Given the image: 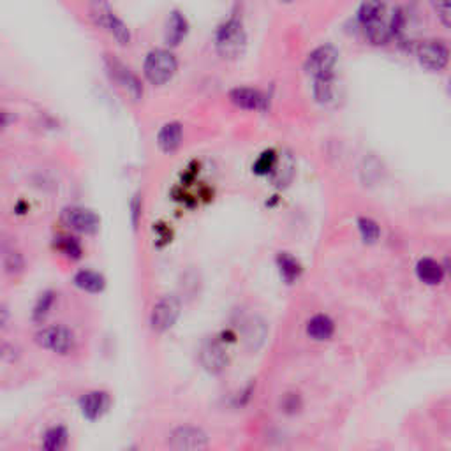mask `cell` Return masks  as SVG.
Wrapping results in <instances>:
<instances>
[{
	"mask_svg": "<svg viewBox=\"0 0 451 451\" xmlns=\"http://www.w3.org/2000/svg\"><path fill=\"white\" fill-rule=\"evenodd\" d=\"M172 451H206L208 437L201 428L180 427L169 437Z\"/></svg>",
	"mask_w": 451,
	"mask_h": 451,
	"instance_id": "obj_10",
	"label": "cell"
},
{
	"mask_svg": "<svg viewBox=\"0 0 451 451\" xmlns=\"http://www.w3.org/2000/svg\"><path fill=\"white\" fill-rule=\"evenodd\" d=\"M247 35L243 24L237 16H230L215 32V48L222 59H238L246 50Z\"/></svg>",
	"mask_w": 451,
	"mask_h": 451,
	"instance_id": "obj_1",
	"label": "cell"
},
{
	"mask_svg": "<svg viewBox=\"0 0 451 451\" xmlns=\"http://www.w3.org/2000/svg\"><path fill=\"white\" fill-rule=\"evenodd\" d=\"M230 101L241 109H261V111H265L268 104L265 93L250 86H237L231 90Z\"/></svg>",
	"mask_w": 451,
	"mask_h": 451,
	"instance_id": "obj_12",
	"label": "cell"
},
{
	"mask_svg": "<svg viewBox=\"0 0 451 451\" xmlns=\"http://www.w3.org/2000/svg\"><path fill=\"white\" fill-rule=\"evenodd\" d=\"M35 342L43 349L57 354H67L74 347V335L64 326H50L35 333Z\"/></svg>",
	"mask_w": 451,
	"mask_h": 451,
	"instance_id": "obj_8",
	"label": "cell"
},
{
	"mask_svg": "<svg viewBox=\"0 0 451 451\" xmlns=\"http://www.w3.org/2000/svg\"><path fill=\"white\" fill-rule=\"evenodd\" d=\"M386 15V6L381 2H363L358 9V20L360 24L365 25L374 20H379Z\"/></svg>",
	"mask_w": 451,
	"mask_h": 451,
	"instance_id": "obj_24",
	"label": "cell"
},
{
	"mask_svg": "<svg viewBox=\"0 0 451 451\" xmlns=\"http://www.w3.org/2000/svg\"><path fill=\"white\" fill-rule=\"evenodd\" d=\"M90 16L93 18L95 25L108 30L109 34L117 39L118 44H129V41H131V32H129L127 25L109 9L108 4H102V2L92 4L90 6Z\"/></svg>",
	"mask_w": 451,
	"mask_h": 451,
	"instance_id": "obj_3",
	"label": "cell"
},
{
	"mask_svg": "<svg viewBox=\"0 0 451 451\" xmlns=\"http://www.w3.org/2000/svg\"><path fill=\"white\" fill-rule=\"evenodd\" d=\"M280 409L288 414H296L302 409V398L298 393H286L280 401Z\"/></svg>",
	"mask_w": 451,
	"mask_h": 451,
	"instance_id": "obj_29",
	"label": "cell"
},
{
	"mask_svg": "<svg viewBox=\"0 0 451 451\" xmlns=\"http://www.w3.org/2000/svg\"><path fill=\"white\" fill-rule=\"evenodd\" d=\"M277 266H279L282 280L288 282V284H293V282L302 275V265H300V261L289 252H279V256H277Z\"/></svg>",
	"mask_w": 451,
	"mask_h": 451,
	"instance_id": "obj_20",
	"label": "cell"
},
{
	"mask_svg": "<svg viewBox=\"0 0 451 451\" xmlns=\"http://www.w3.org/2000/svg\"><path fill=\"white\" fill-rule=\"evenodd\" d=\"M131 221H133V224L136 226L138 221H140V215H141V198L140 194L134 196L133 199H131Z\"/></svg>",
	"mask_w": 451,
	"mask_h": 451,
	"instance_id": "obj_32",
	"label": "cell"
},
{
	"mask_svg": "<svg viewBox=\"0 0 451 451\" xmlns=\"http://www.w3.org/2000/svg\"><path fill=\"white\" fill-rule=\"evenodd\" d=\"M277 157L279 156H277L275 150H265L254 163V173H257V175H272L273 167L277 164Z\"/></svg>",
	"mask_w": 451,
	"mask_h": 451,
	"instance_id": "obj_27",
	"label": "cell"
},
{
	"mask_svg": "<svg viewBox=\"0 0 451 451\" xmlns=\"http://www.w3.org/2000/svg\"><path fill=\"white\" fill-rule=\"evenodd\" d=\"M182 143V125L178 122H167L157 133V145L163 152H175Z\"/></svg>",
	"mask_w": 451,
	"mask_h": 451,
	"instance_id": "obj_16",
	"label": "cell"
},
{
	"mask_svg": "<svg viewBox=\"0 0 451 451\" xmlns=\"http://www.w3.org/2000/svg\"><path fill=\"white\" fill-rule=\"evenodd\" d=\"M67 443V430L64 427H53L44 434V451H62Z\"/></svg>",
	"mask_w": 451,
	"mask_h": 451,
	"instance_id": "obj_23",
	"label": "cell"
},
{
	"mask_svg": "<svg viewBox=\"0 0 451 451\" xmlns=\"http://www.w3.org/2000/svg\"><path fill=\"white\" fill-rule=\"evenodd\" d=\"M356 224H358L360 237H362V240L365 243H376L379 240V237H381V228H379V224L374 219L360 217Z\"/></svg>",
	"mask_w": 451,
	"mask_h": 451,
	"instance_id": "obj_25",
	"label": "cell"
},
{
	"mask_svg": "<svg viewBox=\"0 0 451 451\" xmlns=\"http://www.w3.org/2000/svg\"><path fill=\"white\" fill-rule=\"evenodd\" d=\"M108 407H109V397L108 393L104 392H89L80 398V409H82V414L90 421L99 420V418L108 411Z\"/></svg>",
	"mask_w": 451,
	"mask_h": 451,
	"instance_id": "obj_13",
	"label": "cell"
},
{
	"mask_svg": "<svg viewBox=\"0 0 451 451\" xmlns=\"http://www.w3.org/2000/svg\"><path fill=\"white\" fill-rule=\"evenodd\" d=\"M416 55L421 66L428 71H443L448 66L451 57L450 48L443 41L437 39L421 41L418 44Z\"/></svg>",
	"mask_w": 451,
	"mask_h": 451,
	"instance_id": "obj_7",
	"label": "cell"
},
{
	"mask_svg": "<svg viewBox=\"0 0 451 451\" xmlns=\"http://www.w3.org/2000/svg\"><path fill=\"white\" fill-rule=\"evenodd\" d=\"M363 32H365V37L372 44H386L389 41V37L393 35L392 32V24L389 20H386L385 16L379 18V20H374L370 24L363 25Z\"/></svg>",
	"mask_w": 451,
	"mask_h": 451,
	"instance_id": "obj_19",
	"label": "cell"
},
{
	"mask_svg": "<svg viewBox=\"0 0 451 451\" xmlns=\"http://www.w3.org/2000/svg\"><path fill=\"white\" fill-rule=\"evenodd\" d=\"M176 67H178V62L172 51L166 48H156V50L148 51V55L145 57V78L152 85H164L173 78Z\"/></svg>",
	"mask_w": 451,
	"mask_h": 451,
	"instance_id": "obj_2",
	"label": "cell"
},
{
	"mask_svg": "<svg viewBox=\"0 0 451 451\" xmlns=\"http://www.w3.org/2000/svg\"><path fill=\"white\" fill-rule=\"evenodd\" d=\"M74 284L78 286L80 289H83V291L101 293L104 289L106 282L101 273L93 272V270H80L74 275Z\"/></svg>",
	"mask_w": 451,
	"mask_h": 451,
	"instance_id": "obj_21",
	"label": "cell"
},
{
	"mask_svg": "<svg viewBox=\"0 0 451 451\" xmlns=\"http://www.w3.org/2000/svg\"><path fill=\"white\" fill-rule=\"evenodd\" d=\"M337 60L338 51L331 44H323V46L315 48L314 51L309 53V57L305 59V71L312 74L314 80L328 78V76H333Z\"/></svg>",
	"mask_w": 451,
	"mask_h": 451,
	"instance_id": "obj_6",
	"label": "cell"
},
{
	"mask_svg": "<svg viewBox=\"0 0 451 451\" xmlns=\"http://www.w3.org/2000/svg\"><path fill=\"white\" fill-rule=\"evenodd\" d=\"M199 360L210 374H221L228 365V354L219 340H206L199 351Z\"/></svg>",
	"mask_w": 451,
	"mask_h": 451,
	"instance_id": "obj_11",
	"label": "cell"
},
{
	"mask_svg": "<svg viewBox=\"0 0 451 451\" xmlns=\"http://www.w3.org/2000/svg\"><path fill=\"white\" fill-rule=\"evenodd\" d=\"M335 333L333 319L326 314H315L307 321V335L314 340H330Z\"/></svg>",
	"mask_w": 451,
	"mask_h": 451,
	"instance_id": "obj_17",
	"label": "cell"
},
{
	"mask_svg": "<svg viewBox=\"0 0 451 451\" xmlns=\"http://www.w3.org/2000/svg\"><path fill=\"white\" fill-rule=\"evenodd\" d=\"M448 90H450V93H451V78H450V82H448Z\"/></svg>",
	"mask_w": 451,
	"mask_h": 451,
	"instance_id": "obj_33",
	"label": "cell"
},
{
	"mask_svg": "<svg viewBox=\"0 0 451 451\" xmlns=\"http://www.w3.org/2000/svg\"><path fill=\"white\" fill-rule=\"evenodd\" d=\"M312 93H314V99L319 104H330V102H333L335 95H337V85H335L333 76L314 80Z\"/></svg>",
	"mask_w": 451,
	"mask_h": 451,
	"instance_id": "obj_22",
	"label": "cell"
},
{
	"mask_svg": "<svg viewBox=\"0 0 451 451\" xmlns=\"http://www.w3.org/2000/svg\"><path fill=\"white\" fill-rule=\"evenodd\" d=\"M4 266H6V272L8 273H18L21 268H24V259H21V256L18 252H8L4 257Z\"/></svg>",
	"mask_w": 451,
	"mask_h": 451,
	"instance_id": "obj_30",
	"label": "cell"
},
{
	"mask_svg": "<svg viewBox=\"0 0 451 451\" xmlns=\"http://www.w3.org/2000/svg\"><path fill=\"white\" fill-rule=\"evenodd\" d=\"M104 62L106 67H108L109 76H111L134 101H140V99L143 98V85H141L140 78H138L136 74L129 69L124 62H120L115 55H106Z\"/></svg>",
	"mask_w": 451,
	"mask_h": 451,
	"instance_id": "obj_5",
	"label": "cell"
},
{
	"mask_svg": "<svg viewBox=\"0 0 451 451\" xmlns=\"http://www.w3.org/2000/svg\"><path fill=\"white\" fill-rule=\"evenodd\" d=\"M295 159H293L291 154L282 152L277 157V164L275 167H273L270 178H272V182L275 183L277 187H286L291 182L293 176H295Z\"/></svg>",
	"mask_w": 451,
	"mask_h": 451,
	"instance_id": "obj_18",
	"label": "cell"
},
{
	"mask_svg": "<svg viewBox=\"0 0 451 451\" xmlns=\"http://www.w3.org/2000/svg\"><path fill=\"white\" fill-rule=\"evenodd\" d=\"M53 304H55V293L53 291L43 293V295L37 298V302H35L34 312H32V317H34V321H43V319L48 315V312H50L51 305Z\"/></svg>",
	"mask_w": 451,
	"mask_h": 451,
	"instance_id": "obj_28",
	"label": "cell"
},
{
	"mask_svg": "<svg viewBox=\"0 0 451 451\" xmlns=\"http://www.w3.org/2000/svg\"><path fill=\"white\" fill-rule=\"evenodd\" d=\"M436 12L439 16L441 24L451 30V2L446 4H436Z\"/></svg>",
	"mask_w": 451,
	"mask_h": 451,
	"instance_id": "obj_31",
	"label": "cell"
},
{
	"mask_svg": "<svg viewBox=\"0 0 451 451\" xmlns=\"http://www.w3.org/2000/svg\"><path fill=\"white\" fill-rule=\"evenodd\" d=\"M189 32V21L180 11H172L166 20V28H164V39L169 46H176L182 43V39Z\"/></svg>",
	"mask_w": 451,
	"mask_h": 451,
	"instance_id": "obj_14",
	"label": "cell"
},
{
	"mask_svg": "<svg viewBox=\"0 0 451 451\" xmlns=\"http://www.w3.org/2000/svg\"><path fill=\"white\" fill-rule=\"evenodd\" d=\"M55 249L60 250L69 259H80L82 257V246L80 241L73 237H59L55 238Z\"/></svg>",
	"mask_w": 451,
	"mask_h": 451,
	"instance_id": "obj_26",
	"label": "cell"
},
{
	"mask_svg": "<svg viewBox=\"0 0 451 451\" xmlns=\"http://www.w3.org/2000/svg\"><path fill=\"white\" fill-rule=\"evenodd\" d=\"M444 275V266L441 263H437L436 259L432 257H423V259L418 261L416 265V277L427 286H437L443 282Z\"/></svg>",
	"mask_w": 451,
	"mask_h": 451,
	"instance_id": "obj_15",
	"label": "cell"
},
{
	"mask_svg": "<svg viewBox=\"0 0 451 451\" xmlns=\"http://www.w3.org/2000/svg\"><path fill=\"white\" fill-rule=\"evenodd\" d=\"M60 221L66 228L73 231H78V233H95L99 230V224H101V219L90 208H85V206H66L62 212H60Z\"/></svg>",
	"mask_w": 451,
	"mask_h": 451,
	"instance_id": "obj_4",
	"label": "cell"
},
{
	"mask_svg": "<svg viewBox=\"0 0 451 451\" xmlns=\"http://www.w3.org/2000/svg\"><path fill=\"white\" fill-rule=\"evenodd\" d=\"M180 315V302L175 296H163L160 300H157V304L154 305L152 314H150V324L152 330L167 331L173 324L176 323V319Z\"/></svg>",
	"mask_w": 451,
	"mask_h": 451,
	"instance_id": "obj_9",
	"label": "cell"
}]
</instances>
